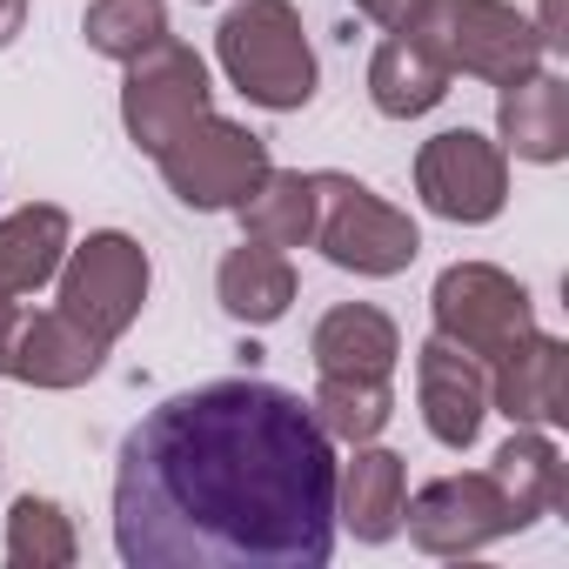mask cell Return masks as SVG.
<instances>
[{"mask_svg":"<svg viewBox=\"0 0 569 569\" xmlns=\"http://www.w3.org/2000/svg\"><path fill=\"white\" fill-rule=\"evenodd\" d=\"M336 442L274 382L168 396L114 462L128 569H322L336 549Z\"/></svg>","mask_w":569,"mask_h":569,"instance_id":"1","label":"cell"},{"mask_svg":"<svg viewBox=\"0 0 569 569\" xmlns=\"http://www.w3.org/2000/svg\"><path fill=\"white\" fill-rule=\"evenodd\" d=\"M214 61L221 74L268 114H296L316 101V48L302 34V14L289 0H241L228 8V21L214 28Z\"/></svg>","mask_w":569,"mask_h":569,"instance_id":"2","label":"cell"},{"mask_svg":"<svg viewBox=\"0 0 569 569\" xmlns=\"http://www.w3.org/2000/svg\"><path fill=\"white\" fill-rule=\"evenodd\" d=\"M449 74H476V81H522L542 68V41L536 21L516 14L509 0H429L422 21L409 28Z\"/></svg>","mask_w":569,"mask_h":569,"instance_id":"3","label":"cell"},{"mask_svg":"<svg viewBox=\"0 0 569 569\" xmlns=\"http://www.w3.org/2000/svg\"><path fill=\"white\" fill-rule=\"evenodd\" d=\"M309 241H316L336 268L369 274V281L402 274V268L422 254L416 221H409L402 208H389L369 181L336 174V168H322V174H316V234H309Z\"/></svg>","mask_w":569,"mask_h":569,"instance_id":"4","label":"cell"},{"mask_svg":"<svg viewBox=\"0 0 569 569\" xmlns=\"http://www.w3.org/2000/svg\"><path fill=\"white\" fill-rule=\"evenodd\" d=\"M154 168H161V181H168L174 201H188L194 214H221V208H241L248 188H254L274 161H268V141H261V134H248L241 121H221V114L208 108L201 121H188V128L154 154Z\"/></svg>","mask_w":569,"mask_h":569,"instance_id":"5","label":"cell"},{"mask_svg":"<svg viewBox=\"0 0 569 569\" xmlns=\"http://www.w3.org/2000/svg\"><path fill=\"white\" fill-rule=\"evenodd\" d=\"M429 309H436V336L456 342L462 356H476L482 369H489L496 356H509L516 342L536 336L529 289H522L516 274L489 268V261H456V268H442Z\"/></svg>","mask_w":569,"mask_h":569,"instance_id":"6","label":"cell"},{"mask_svg":"<svg viewBox=\"0 0 569 569\" xmlns=\"http://www.w3.org/2000/svg\"><path fill=\"white\" fill-rule=\"evenodd\" d=\"M148 302V248L121 228L88 234L61 261V316H74L101 349H114Z\"/></svg>","mask_w":569,"mask_h":569,"instance_id":"7","label":"cell"},{"mask_svg":"<svg viewBox=\"0 0 569 569\" xmlns=\"http://www.w3.org/2000/svg\"><path fill=\"white\" fill-rule=\"evenodd\" d=\"M214 108V88H208V61L188 48V41H154L148 54L128 61V81H121V128L141 154H161L188 121H201Z\"/></svg>","mask_w":569,"mask_h":569,"instance_id":"8","label":"cell"},{"mask_svg":"<svg viewBox=\"0 0 569 569\" xmlns=\"http://www.w3.org/2000/svg\"><path fill=\"white\" fill-rule=\"evenodd\" d=\"M402 529L422 556H476L496 536H516L529 522L516 516V502L502 496V482L489 469H469V476H442L416 502H402Z\"/></svg>","mask_w":569,"mask_h":569,"instance_id":"9","label":"cell"},{"mask_svg":"<svg viewBox=\"0 0 569 569\" xmlns=\"http://www.w3.org/2000/svg\"><path fill=\"white\" fill-rule=\"evenodd\" d=\"M416 194H422L429 214H442L456 228H482L509 201V161H502V148L489 134L449 128V134L422 141V154H416Z\"/></svg>","mask_w":569,"mask_h":569,"instance_id":"10","label":"cell"},{"mask_svg":"<svg viewBox=\"0 0 569 569\" xmlns=\"http://www.w3.org/2000/svg\"><path fill=\"white\" fill-rule=\"evenodd\" d=\"M416 402L442 449H469L489 422V369L476 356H462L456 342L429 336L416 356Z\"/></svg>","mask_w":569,"mask_h":569,"instance_id":"11","label":"cell"},{"mask_svg":"<svg viewBox=\"0 0 569 569\" xmlns=\"http://www.w3.org/2000/svg\"><path fill=\"white\" fill-rule=\"evenodd\" d=\"M489 409H502L522 429H556L569 422V349L556 336H529L509 356L489 362Z\"/></svg>","mask_w":569,"mask_h":569,"instance_id":"12","label":"cell"},{"mask_svg":"<svg viewBox=\"0 0 569 569\" xmlns=\"http://www.w3.org/2000/svg\"><path fill=\"white\" fill-rule=\"evenodd\" d=\"M101 342L61 316V309H41V316H21L8 349H0V376H14V382H34V389H81L94 369H101Z\"/></svg>","mask_w":569,"mask_h":569,"instance_id":"13","label":"cell"},{"mask_svg":"<svg viewBox=\"0 0 569 569\" xmlns=\"http://www.w3.org/2000/svg\"><path fill=\"white\" fill-rule=\"evenodd\" d=\"M496 134L516 161H536V168L562 161L569 154V88L542 68L509 81L502 101H496Z\"/></svg>","mask_w":569,"mask_h":569,"instance_id":"14","label":"cell"},{"mask_svg":"<svg viewBox=\"0 0 569 569\" xmlns=\"http://www.w3.org/2000/svg\"><path fill=\"white\" fill-rule=\"evenodd\" d=\"M402 502H409V469H402V456L356 442V462L336 469V522H349L356 542H389V536L402 529Z\"/></svg>","mask_w":569,"mask_h":569,"instance_id":"15","label":"cell"},{"mask_svg":"<svg viewBox=\"0 0 569 569\" xmlns=\"http://www.w3.org/2000/svg\"><path fill=\"white\" fill-rule=\"evenodd\" d=\"M214 296L248 329L281 322V316H289V302H296V261H289V248H268V241L228 248L221 268H214Z\"/></svg>","mask_w":569,"mask_h":569,"instance_id":"16","label":"cell"},{"mask_svg":"<svg viewBox=\"0 0 569 569\" xmlns=\"http://www.w3.org/2000/svg\"><path fill=\"white\" fill-rule=\"evenodd\" d=\"M68 214L54 201H28L0 221V296H34L68 261Z\"/></svg>","mask_w":569,"mask_h":569,"instance_id":"17","label":"cell"},{"mask_svg":"<svg viewBox=\"0 0 569 569\" xmlns=\"http://www.w3.org/2000/svg\"><path fill=\"white\" fill-rule=\"evenodd\" d=\"M316 369L322 376H396V356H402V336L382 309L369 302H342L316 322V342H309Z\"/></svg>","mask_w":569,"mask_h":569,"instance_id":"18","label":"cell"},{"mask_svg":"<svg viewBox=\"0 0 569 569\" xmlns=\"http://www.w3.org/2000/svg\"><path fill=\"white\" fill-rule=\"evenodd\" d=\"M449 94V68L416 41V34H389L369 61V101L389 114V121H416L429 114L436 101Z\"/></svg>","mask_w":569,"mask_h":569,"instance_id":"19","label":"cell"},{"mask_svg":"<svg viewBox=\"0 0 569 569\" xmlns=\"http://www.w3.org/2000/svg\"><path fill=\"white\" fill-rule=\"evenodd\" d=\"M234 214H241V234L248 241L309 248V234H316V174H302V168H268Z\"/></svg>","mask_w":569,"mask_h":569,"instance_id":"20","label":"cell"},{"mask_svg":"<svg viewBox=\"0 0 569 569\" xmlns=\"http://www.w3.org/2000/svg\"><path fill=\"white\" fill-rule=\"evenodd\" d=\"M489 476L502 482V496L516 502V516H522V522H536V516L562 509V496H569V469H562V449H556L542 429H522V422H516V436L496 449Z\"/></svg>","mask_w":569,"mask_h":569,"instance_id":"21","label":"cell"},{"mask_svg":"<svg viewBox=\"0 0 569 569\" xmlns=\"http://www.w3.org/2000/svg\"><path fill=\"white\" fill-rule=\"evenodd\" d=\"M309 409L329 429V442H376L396 416V389L389 376H322Z\"/></svg>","mask_w":569,"mask_h":569,"instance_id":"22","label":"cell"},{"mask_svg":"<svg viewBox=\"0 0 569 569\" xmlns=\"http://www.w3.org/2000/svg\"><path fill=\"white\" fill-rule=\"evenodd\" d=\"M81 34L94 54L108 61H134L148 54L154 41H168V0H88V14H81Z\"/></svg>","mask_w":569,"mask_h":569,"instance_id":"23","label":"cell"},{"mask_svg":"<svg viewBox=\"0 0 569 569\" xmlns=\"http://www.w3.org/2000/svg\"><path fill=\"white\" fill-rule=\"evenodd\" d=\"M8 562L14 569H68L74 562V522L48 496H21L8 509Z\"/></svg>","mask_w":569,"mask_h":569,"instance_id":"24","label":"cell"},{"mask_svg":"<svg viewBox=\"0 0 569 569\" xmlns=\"http://www.w3.org/2000/svg\"><path fill=\"white\" fill-rule=\"evenodd\" d=\"M422 8H429V0H356V14L376 21V28H389V34H409L422 21Z\"/></svg>","mask_w":569,"mask_h":569,"instance_id":"25","label":"cell"},{"mask_svg":"<svg viewBox=\"0 0 569 569\" xmlns=\"http://www.w3.org/2000/svg\"><path fill=\"white\" fill-rule=\"evenodd\" d=\"M21 28H28V0H0V48H8Z\"/></svg>","mask_w":569,"mask_h":569,"instance_id":"26","label":"cell"},{"mask_svg":"<svg viewBox=\"0 0 569 569\" xmlns=\"http://www.w3.org/2000/svg\"><path fill=\"white\" fill-rule=\"evenodd\" d=\"M14 322H21V309H14V296H0V349H8V336H14Z\"/></svg>","mask_w":569,"mask_h":569,"instance_id":"27","label":"cell"}]
</instances>
